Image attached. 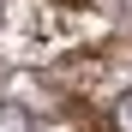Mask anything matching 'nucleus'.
Masks as SVG:
<instances>
[{
    "instance_id": "1",
    "label": "nucleus",
    "mask_w": 132,
    "mask_h": 132,
    "mask_svg": "<svg viewBox=\"0 0 132 132\" xmlns=\"http://www.w3.org/2000/svg\"><path fill=\"white\" fill-rule=\"evenodd\" d=\"M114 126H120V132H132V90L114 102Z\"/></svg>"
}]
</instances>
